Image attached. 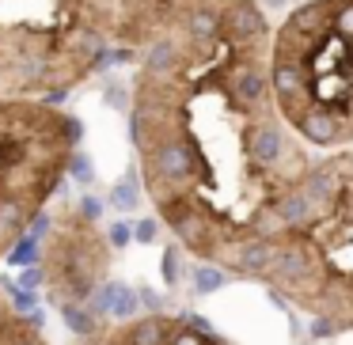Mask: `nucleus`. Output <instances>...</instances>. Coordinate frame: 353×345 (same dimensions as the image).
Segmentation results:
<instances>
[{
	"instance_id": "1",
	"label": "nucleus",
	"mask_w": 353,
	"mask_h": 345,
	"mask_svg": "<svg viewBox=\"0 0 353 345\" xmlns=\"http://www.w3.org/2000/svg\"><path fill=\"white\" fill-rule=\"evenodd\" d=\"M259 0H198L137 50L130 140L145 198L198 262L259 281L266 239L315 156L285 122Z\"/></svg>"
},
{
	"instance_id": "2",
	"label": "nucleus",
	"mask_w": 353,
	"mask_h": 345,
	"mask_svg": "<svg viewBox=\"0 0 353 345\" xmlns=\"http://www.w3.org/2000/svg\"><path fill=\"white\" fill-rule=\"evenodd\" d=\"M259 281L312 315L315 334L353 330V148L315 156L274 220Z\"/></svg>"
},
{
	"instance_id": "3",
	"label": "nucleus",
	"mask_w": 353,
	"mask_h": 345,
	"mask_svg": "<svg viewBox=\"0 0 353 345\" xmlns=\"http://www.w3.org/2000/svg\"><path fill=\"white\" fill-rule=\"evenodd\" d=\"M285 122L307 148H353V0H304L270 34Z\"/></svg>"
},
{
	"instance_id": "4",
	"label": "nucleus",
	"mask_w": 353,
	"mask_h": 345,
	"mask_svg": "<svg viewBox=\"0 0 353 345\" xmlns=\"http://www.w3.org/2000/svg\"><path fill=\"white\" fill-rule=\"evenodd\" d=\"M118 0H0V99L57 103L103 69Z\"/></svg>"
},
{
	"instance_id": "5",
	"label": "nucleus",
	"mask_w": 353,
	"mask_h": 345,
	"mask_svg": "<svg viewBox=\"0 0 353 345\" xmlns=\"http://www.w3.org/2000/svg\"><path fill=\"white\" fill-rule=\"evenodd\" d=\"M80 156V122L57 103L0 99V262L34 228Z\"/></svg>"
},
{
	"instance_id": "6",
	"label": "nucleus",
	"mask_w": 353,
	"mask_h": 345,
	"mask_svg": "<svg viewBox=\"0 0 353 345\" xmlns=\"http://www.w3.org/2000/svg\"><path fill=\"white\" fill-rule=\"evenodd\" d=\"M114 243L99 228V216L84 205H61L39 247V273L46 300L61 311L77 337L103 330V292L110 284Z\"/></svg>"
},
{
	"instance_id": "7",
	"label": "nucleus",
	"mask_w": 353,
	"mask_h": 345,
	"mask_svg": "<svg viewBox=\"0 0 353 345\" xmlns=\"http://www.w3.org/2000/svg\"><path fill=\"white\" fill-rule=\"evenodd\" d=\"M69 345H236V342L216 334L209 322L194 319V315L148 311V315L114 319L95 334L72 337Z\"/></svg>"
},
{
	"instance_id": "8",
	"label": "nucleus",
	"mask_w": 353,
	"mask_h": 345,
	"mask_svg": "<svg viewBox=\"0 0 353 345\" xmlns=\"http://www.w3.org/2000/svg\"><path fill=\"white\" fill-rule=\"evenodd\" d=\"M198 0H118L114 42L122 50H145L160 31H168Z\"/></svg>"
},
{
	"instance_id": "9",
	"label": "nucleus",
	"mask_w": 353,
	"mask_h": 345,
	"mask_svg": "<svg viewBox=\"0 0 353 345\" xmlns=\"http://www.w3.org/2000/svg\"><path fill=\"white\" fill-rule=\"evenodd\" d=\"M0 345H50L39 322L19 311L16 289H8L4 281H0Z\"/></svg>"
},
{
	"instance_id": "10",
	"label": "nucleus",
	"mask_w": 353,
	"mask_h": 345,
	"mask_svg": "<svg viewBox=\"0 0 353 345\" xmlns=\"http://www.w3.org/2000/svg\"><path fill=\"white\" fill-rule=\"evenodd\" d=\"M125 239H130V231H125L122 224H118V228H110V243H114V247H122Z\"/></svg>"
},
{
	"instance_id": "11",
	"label": "nucleus",
	"mask_w": 353,
	"mask_h": 345,
	"mask_svg": "<svg viewBox=\"0 0 353 345\" xmlns=\"http://www.w3.org/2000/svg\"><path fill=\"white\" fill-rule=\"evenodd\" d=\"M137 236H141V239H152V236H156V224H148V220H145V224L137 228Z\"/></svg>"
}]
</instances>
